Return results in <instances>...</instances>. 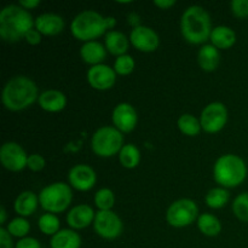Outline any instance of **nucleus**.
I'll use <instances>...</instances> for the list:
<instances>
[{"label": "nucleus", "instance_id": "1", "mask_svg": "<svg viewBox=\"0 0 248 248\" xmlns=\"http://www.w3.org/2000/svg\"><path fill=\"white\" fill-rule=\"evenodd\" d=\"M38 98V86L31 78L24 75L11 78L2 89V104L11 111L23 110Z\"/></svg>", "mask_w": 248, "mask_h": 248}, {"label": "nucleus", "instance_id": "2", "mask_svg": "<svg viewBox=\"0 0 248 248\" xmlns=\"http://www.w3.org/2000/svg\"><path fill=\"white\" fill-rule=\"evenodd\" d=\"M34 28V19L28 10L19 5H6L0 11V36L7 43H16L24 39Z\"/></svg>", "mask_w": 248, "mask_h": 248}, {"label": "nucleus", "instance_id": "3", "mask_svg": "<svg viewBox=\"0 0 248 248\" xmlns=\"http://www.w3.org/2000/svg\"><path fill=\"white\" fill-rule=\"evenodd\" d=\"M181 33L188 43L203 44L212 33L210 14L199 5H191L183 12L181 18Z\"/></svg>", "mask_w": 248, "mask_h": 248}, {"label": "nucleus", "instance_id": "4", "mask_svg": "<svg viewBox=\"0 0 248 248\" xmlns=\"http://www.w3.org/2000/svg\"><path fill=\"white\" fill-rule=\"evenodd\" d=\"M247 177V166L244 160L235 154L218 157L213 167V178L223 188H235Z\"/></svg>", "mask_w": 248, "mask_h": 248}, {"label": "nucleus", "instance_id": "5", "mask_svg": "<svg viewBox=\"0 0 248 248\" xmlns=\"http://www.w3.org/2000/svg\"><path fill=\"white\" fill-rule=\"evenodd\" d=\"M106 17L93 10H85L78 14L70 23L73 36L79 40L92 41L107 33Z\"/></svg>", "mask_w": 248, "mask_h": 248}, {"label": "nucleus", "instance_id": "6", "mask_svg": "<svg viewBox=\"0 0 248 248\" xmlns=\"http://www.w3.org/2000/svg\"><path fill=\"white\" fill-rule=\"evenodd\" d=\"M73 200L72 188L64 182H56L41 189L39 203L48 213L64 212Z\"/></svg>", "mask_w": 248, "mask_h": 248}, {"label": "nucleus", "instance_id": "7", "mask_svg": "<svg viewBox=\"0 0 248 248\" xmlns=\"http://www.w3.org/2000/svg\"><path fill=\"white\" fill-rule=\"evenodd\" d=\"M123 132L114 126H102L92 135L91 148L101 157H111L124 147Z\"/></svg>", "mask_w": 248, "mask_h": 248}, {"label": "nucleus", "instance_id": "8", "mask_svg": "<svg viewBox=\"0 0 248 248\" xmlns=\"http://www.w3.org/2000/svg\"><path fill=\"white\" fill-rule=\"evenodd\" d=\"M199 218V207L191 199H179L170 205L166 220L171 227L184 228L193 224Z\"/></svg>", "mask_w": 248, "mask_h": 248}, {"label": "nucleus", "instance_id": "9", "mask_svg": "<svg viewBox=\"0 0 248 248\" xmlns=\"http://www.w3.org/2000/svg\"><path fill=\"white\" fill-rule=\"evenodd\" d=\"M93 229L103 239L114 240L123 232V220L113 211H98L93 220Z\"/></svg>", "mask_w": 248, "mask_h": 248}, {"label": "nucleus", "instance_id": "10", "mask_svg": "<svg viewBox=\"0 0 248 248\" xmlns=\"http://www.w3.org/2000/svg\"><path fill=\"white\" fill-rule=\"evenodd\" d=\"M228 121L227 107L220 102L207 104L201 111V127L207 133H217L225 126Z\"/></svg>", "mask_w": 248, "mask_h": 248}, {"label": "nucleus", "instance_id": "11", "mask_svg": "<svg viewBox=\"0 0 248 248\" xmlns=\"http://www.w3.org/2000/svg\"><path fill=\"white\" fill-rule=\"evenodd\" d=\"M27 161L28 155L18 143L6 142L0 148V162L9 171H22L27 167Z\"/></svg>", "mask_w": 248, "mask_h": 248}, {"label": "nucleus", "instance_id": "12", "mask_svg": "<svg viewBox=\"0 0 248 248\" xmlns=\"http://www.w3.org/2000/svg\"><path fill=\"white\" fill-rule=\"evenodd\" d=\"M68 181L74 189L79 191L91 190L97 182V174L91 166L79 164L73 166L68 172Z\"/></svg>", "mask_w": 248, "mask_h": 248}, {"label": "nucleus", "instance_id": "13", "mask_svg": "<svg viewBox=\"0 0 248 248\" xmlns=\"http://www.w3.org/2000/svg\"><path fill=\"white\" fill-rule=\"evenodd\" d=\"M87 81L93 89L104 91L114 86L116 81V72L108 64L92 65L87 70Z\"/></svg>", "mask_w": 248, "mask_h": 248}, {"label": "nucleus", "instance_id": "14", "mask_svg": "<svg viewBox=\"0 0 248 248\" xmlns=\"http://www.w3.org/2000/svg\"><path fill=\"white\" fill-rule=\"evenodd\" d=\"M130 41L137 50L142 52H153L159 47L160 39L154 29L147 26L133 27L130 34Z\"/></svg>", "mask_w": 248, "mask_h": 248}, {"label": "nucleus", "instance_id": "15", "mask_svg": "<svg viewBox=\"0 0 248 248\" xmlns=\"http://www.w3.org/2000/svg\"><path fill=\"white\" fill-rule=\"evenodd\" d=\"M111 120H113L114 127L118 128L120 132H131L137 126V111L130 103H126V102L119 103L113 109Z\"/></svg>", "mask_w": 248, "mask_h": 248}, {"label": "nucleus", "instance_id": "16", "mask_svg": "<svg viewBox=\"0 0 248 248\" xmlns=\"http://www.w3.org/2000/svg\"><path fill=\"white\" fill-rule=\"evenodd\" d=\"M94 217H96V213H94L93 208L89 205H77L72 208V210L68 212L67 215V223L72 229H85L89 225L93 224Z\"/></svg>", "mask_w": 248, "mask_h": 248}, {"label": "nucleus", "instance_id": "17", "mask_svg": "<svg viewBox=\"0 0 248 248\" xmlns=\"http://www.w3.org/2000/svg\"><path fill=\"white\" fill-rule=\"evenodd\" d=\"M64 19L57 14L46 12L34 19V28L44 35H57L64 29Z\"/></svg>", "mask_w": 248, "mask_h": 248}, {"label": "nucleus", "instance_id": "18", "mask_svg": "<svg viewBox=\"0 0 248 248\" xmlns=\"http://www.w3.org/2000/svg\"><path fill=\"white\" fill-rule=\"evenodd\" d=\"M39 106L41 109L50 113H57L63 110L67 106V97L58 90H46L39 94Z\"/></svg>", "mask_w": 248, "mask_h": 248}, {"label": "nucleus", "instance_id": "19", "mask_svg": "<svg viewBox=\"0 0 248 248\" xmlns=\"http://www.w3.org/2000/svg\"><path fill=\"white\" fill-rule=\"evenodd\" d=\"M80 56L85 63L91 64L92 67L103 62L107 56V48L103 44L97 40L87 41L80 47Z\"/></svg>", "mask_w": 248, "mask_h": 248}, {"label": "nucleus", "instance_id": "20", "mask_svg": "<svg viewBox=\"0 0 248 248\" xmlns=\"http://www.w3.org/2000/svg\"><path fill=\"white\" fill-rule=\"evenodd\" d=\"M104 46L107 50L115 56L126 55L130 46V38L125 35L123 31H109L104 36Z\"/></svg>", "mask_w": 248, "mask_h": 248}, {"label": "nucleus", "instance_id": "21", "mask_svg": "<svg viewBox=\"0 0 248 248\" xmlns=\"http://www.w3.org/2000/svg\"><path fill=\"white\" fill-rule=\"evenodd\" d=\"M199 65L202 70L213 72L218 68L220 62V53L216 46L212 44H206L199 50L198 53Z\"/></svg>", "mask_w": 248, "mask_h": 248}, {"label": "nucleus", "instance_id": "22", "mask_svg": "<svg viewBox=\"0 0 248 248\" xmlns=\"http://www.w3.org/2000/svg\"><path fill=\"white\" fill-rule=\"evenodd\" d=\"M39 203V196L33 191H23L16 198L14 203V210L19 217H28L36 211Z\"/></svg>", "mask_w": 248, "mask_h": 248}, {"label": "nucleus", "instance_id": "23", "mask_svg": "<svg viewBox=\"0 0 248 248\" xmlns=\"http://www.w3.org/2000/svg\"><path fill=\"white\" fill-rule=\"evenodd\" d=\"M51 248H80L81 237L75 230L62 229L50 240Z\"/></svg>", "mask_w": 248, "mask_h": 248}, {"label": "nucleus", "instance_id": "24", "mask_svg": "<svg viewBox=\"0 0 248 248\" xmlns=\"http://www.w3.org/2000/svg\"><path fill=\"white\" fill-rule=\"evenodd\" d=\"M210 40L212 41V45L217 48L227 50L230 48L236 41V34L230 27L228 26H218L212 29Z\"/></svg>", "mask_w": 248, "mask_h": 248}, {"label": "nucleus", "instance_id": "25", "mask_svg": "<svg viewBox=\"0 0 248 248\" xmlns=\"http://www.w3.org/2000/svg\"><path fill=\"white\" fill-rule=\"evenodd\" d=\"M198 228L206 236H217L222 232V223L211 213H202L198 218Z\"/></svg>", "mask_w": 248, "mask_h": 248}, {"label": "nucleus", "instance_id": "26", "mask_svg": "<svg viewBox=\"0 0 248 248\" xmlns=\"http://www.w3.org/2000/svg\"><path fill=\"white\" fill-rule=\"evenodd\" d=\"M119 160L125 169H135L140 161V149L131 143L125 144L119 153Z\"/></svg>", "mask_w": 248, "mask_h": 248}, {"label": "nucleus", "instance_id": "27", "mask_svg": "<svg viewBox=\"0 0 248 248\" xmlns=\"http://www.w3.org/2000/svg\"><path fill=\"white\" fill-rule=\"evenodd\" d=\"M230 200V193L223 186H219V188H212L211 190H208V193L206 194L205 201L207 203L208 207L215 208V210H218V208H222L229 202Z\"/></svg>", "mask_w": 248, "mask_h": 248}, {"label": "nucleus", "instance_id": "28", "mask_svg": "<svg viewBox=\"0 0 248 248\" xmlns=\"http://www.w3.org/2000/svg\"><path fill=\"white\" fill-rule=\"evenodd\" d=\"M178 127L182 133H184L186 136H190V137L198 136L200 131L202 130L200 119H196L191 114H183V115L179 116Z\"/></svg>", "mask_w": 248, "mask_h": 248}, {"label": "nucleus", "instance_id": "29", "mask_svg": "<svg viewBox=\"0 0 248 248\" xmlns=\"http://www.w3.org/2000/svg\"><path fill=\"white\" fill-rule=\"evenodd\" d=\"M38 227L43 234L53 236L60 232V219L53 213H45L39 218Z\"/></svg>", "mask_w": 248, "mask_h": 248}, {"label": "nucleus", "instance_id": "30", "mask_svg": "<svg viewBox=\"0 0 248 248\" xmlns=\"http://www.w3.org/2000/svg\"><path fill=\"white\" fill-rule=\"evenodd\" d=\"M115 203V195L113 190L108 188H102L94 194V205L99 211H111Z\"/></svg>", "mask_w": 248, "mask_h": 248}, {"label": "nucleus", "instance_id": "31", "mask_svg": "<svg viewBox=\"0 0 248 248\" xmlns=\"http://www.w3.org/2000/svg\"><path fill=\"white\" fill-rule=\"evenodd\" d=\"M6 229L11 236L23 239V237H27V234H28L29 230H31V224H29V222L26 218L17 217L14 218V219L7 224Z\"/></svg>", "mask_w": 248, "mask_h": 248}, {"label": "nucleus", "instance_id": "32", "mask_svg": "<svg viewBox=\"0 0 248 248\" xmlns=\"http://www.w3.org/2000/svg\"><path fill=\"white\" fill-rule=\"evenodd\" d=\"M232 212L240 220L248 223V193H242L235 198Z\"/></svg>", "mask_w": 248, "mask_h": 248}, {"label": "nucleus", "instance_id": "33", "mask_svg": "<svg viewBox=\"0 0 248 248\" xmlns=\"http://www.w3.org/2000/svg\"><path fill=\"white\" fill-rule=\"evenodd\" d=\"M135 65L136 62L132 56L126 53V55L116 57L115 62H114V70L119 75H128L133 72Z\"/></svg>", "mask_w": 248, "mask_h": 248}, {"label": "nucleus", "instance_id": "34", "mask_svg": "<svg viewBox=\"0 0 248 248\" xmlns=\"http://www.w3.org/2000/svg\"><path fill=\"white\" fill-rule=\"evenodd\" d=\"M232 14L240 18L248 17V0H232L230 2Z\"/></svg>", "mask_w": 248, "mask_h": 248}, {"label": "nucleus", "instance_id": "35", "mask_svg": "<svg viewBox=\"0 0 248 248\" xmlns=\"http://www.w3.org/2000/svg\"><path fill=\"white\" fill-rule=\"evenodd\" d=\"M45 159L40 154H31L28 155V161H27V167L34 172H39L45 167Z\"/></svg>", "mask_w": 248, "mask_h": 248}, {"label": "nucleus", "instance_id": "36", "mask_svg": "<svg viewBox=\"0 0 248 248\" xmlns=\"http://www.w3.org/2000/svg\"><path fill=\"white\" fill-rule=\"evenodd\" d=\"M15 248H41L40 242L31 236L19 239V241L15 245Z\"/></svg>", "mask_w": 248, "mask_h": 248}, {"label": "nucleus", "instance_id": "37", "mask_svg": "<svg viewBox=\"0 0 248 248\" xmlns=\"http://www.w3.org/2000/svg\"><path fill=\"white\" fill-rule=\"evenodd\" d=\"M0 248H15L14 241L6 228H0Z\"/></svg>", "mask_w": 248, "mask_h": 248}, {"label": "nucleus", "instance_id": "38", "mask_svg": "<svg viewBox=\"0 0 248 248\" xmlns=\"http://www.w3.org/2000/svg\"><path fill=\"white\" fill-rule=\"evenodd\" d=\"M24 39H26L27 43L31 44V45H38V44L41 43V33L36 31L35 28H33L26 34Z\"/></svg>", "mask_w": 248, "mask_h": 248}, {"label": "nucleus", "instance_id": "39", "mask_svg": "<svg viewBox=\"0 0 248 248\" xmlns=\"http://www.w3.org/2000/svg\"><path fill=\"white\" fill-rule=\"evenodd\" d=\"M39 4H40V1H39V0H19V2H18L19 6H22L23 9H26V10L34 9V7L38 6Z\"/></svg>", "mask_w": 248, "mask_h": 248}, {"label": "nucleus", "instance_id": "40", "mask_svg": "<svg viewBox=\"0 0 248 248\" xmlns=\"http://www.w3.org/2000/svg\"><path fill=\"white\" fill-rule=\"evenodd\" d=\"M176 4V0H154V5H156L160 9H170Z\"/></svg>", "mask_w": 248, "mask_h": 248}, {"label": "nucleus", "instance_id": "41", "mask_svg": "<svg viewBox=\"0 0 248 248\" xmlns=\"http://www.w3.org/2000/svg\"><path fill=\"white\" fill-rule=\"evenodd\" d=\"M106 23H107V28L113 31L114 27L116 26V18L113 16H107L106 17Z\"/></svg>", "mask_w": 248, "mask_h": 248}, {"label": "nucleus", "instance_id": "42", "mask_svg": "<svg viewBox=\"0 0 248 248\" xmlns=\"http://www.w3.org/2000/svg\"><path fill=\"white\" fill-rule=\"evenodd\" d=\"M6 218H7V215H6V210H5L4 206H1L0 207V224H5V222H6Z\"/></svg>", "mask_w": 248, "mask_h": 248}]
</instances>
